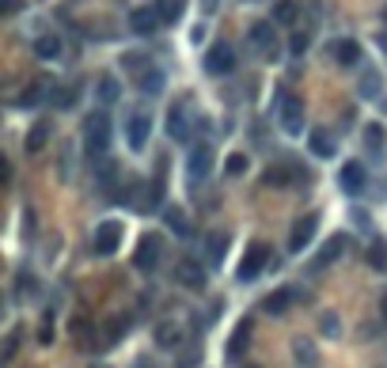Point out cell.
Segmentation results:
<instances>
[{
    "instance_id": "1",
    "label": "cell",
    "mask_w": 387,
    "mask_h": 368,
    "mask_svg": "<svg viewBox=\"0 0 387 368\" xmlns=\"http://www.w3.org/2000/svg\"><path fill=\"white\" fill-rule=\"evenodd\" d=\"M110 137H114V130H110V118L103 114V110L88 114V122H84V148H88L91 164L107 156V148H110Z\"/></svg>"
},
{
    "instance_id": "2",
    "label": "cell",
    "mask_w": 387,
    "mask_h": 368,
    "mask_svg": "<svg viewBox=\"0 0 387 368\" xmlns=\"http://www.w3.org/2000/svg\"><path fill=\"white\" fill-rule=\"evenodd\" d=\"M277 122L288 137H300L304 133V103L292 91H281L277 95Z\"/></svg>"
},
{
    "instance_id": "3",
    "label": "cell",
    "mask_w": 387,
    "mask_h": 368,
    "mask_svg": "<svg viewBox=\"0 0 387 368\" xmlns=\"http://www.w3.org/2000/svg\"><path fill=\"white\" fill-rule=\"evenodd\" d=\"M266 262H270V247H266L262 239H255V243L243 251V262L236 266V278L239 281H255L258 273L266 270Z\"/></svg>"
},
{
    "instance_id": "4",
    "label": "cell",
    "mask_w": 387,
    "mask_h": 368,
    "mask_svg": "<svg viewBox=\"0 0 387 368\" xmlns=\"http://www.w3.org/2000/svg\"><path fill=\"white\" fill-rule=\"evenodd\" d=\"M315 232H319V213L297 217V224H292V232H288V251H292V254L308 251V243L315 239Z\"/></svg>"
},
{
    "instance_id": "5",
    "label": "cell",
    "mask_w": 387,
    "mask_h": 368,
    "mask_svg": "<svg viewBox=\"0 0 387 368\" xmlns=\"http://www.w3.org/2000/svg\"><path fill=\"white\" fill-rule=\"evenodd\" d=\"M160 262H164V239H160V236H145V239L137 243L133 266H137V270H145V273H152Z\"/></svg>"
},
{
    "instance_id": "6",
    "label": "cell",
    "mask_w": 387,
    "mask_h": 368,
    "mask_svg": "<svg viewBox=\"0 0 387 368\" xmlns=\"http://www.w3.org/2000/svg\"><path fill=\"white\" fill-rule=\"evenodd\" d=\"M118 247H122V224L118 221H103L99 228H95V236H91V251L95 254H114Z\"/></svg>"
},
{
    "instance_id": "7",
    "label": "cell",
    "mask_w": 387,
    "mask_h": 368,
    "mask_svg": "<svg viewBox=\"0 0 387 368\" xmlns=\"http://www.w3.org/2000/svg\"><path fill=\"white\" fill-rule=\"evenodd\" d=\"M232 69H236V49H232L228 42H216L205 53V73L209 76H228Z\"/></svg>"
},
{
    "instance_id": "8",
    "label": "cell",
    "mask_w": 387,
    "mask_h": 368,
    "mask_svg": "<svg viewBox=\"0 0 387 368\" xmlns=\"http://www.w3.org/2000/svg\"><path fill=\"white\" fill-rule=\"evenodd\" d=\"M247 38H251V46H255L262 58H273V49H277V31H273V19H258V23H251Z\"/></svg>"
},
{
    "instance_id": "9",
    "label": "cell",
    "mask_w": 387,
    "mask_h": 368,
    "mask_svg": "<svg viewBox=\"0 0 387 368\" xmlns=\"http://www.w3.org/2000/svg\"><path fill=\"white\" fill-rule=\"evenodd\" d=\"M209 171H213V148H209V145H194V148H190V156H186L190 182H201Z\"/></svg>"
},
{
    "instance_id": "10",
    "label": "cell",
    "mask_w": 387,
    "mask_h": 368,
    "mask_svg": "<svg viewBox=\"0 0 387 368\" xmlns=\"http://www.w3.org/2000/svg\"><path fill=\"white\" fill-rule=\"evenodd\" d=\"M175 278H179V285H186L190 293H201V289H205V266H201L198 258H182Z\"/></svg>"
},
{
    "instance_id": "11",
    "label": "cell",
    "mask_w": 387,
    "mask_h": 368,
    "mask_svg": "<svg viewBox=\"0 0 387 368\" xmlns=\"http://www.w3.org/2000/svg\"><path fill=\"white\" fill-rule=\"evenodd\" d=\"M149 133H152V118L149 114H129V122H125V140H129L133 152H140V148L149 145Z\"/></svg>"
},
{
    "instance_id": "12",
    "label": "cell",
    "mask_w": 387,
    "mask_h": 368,
    "mask_svg": "<svg viewBox=\"0 0 387 368\" xmlns=\"http://www.w3.org/2000/svg\"><path fill=\"white\" fill-rule=\"evenodd\" d=\"M297 179H308L300 167H292V164H277V167H270V171L262 175V182L266 186H273V190H285V186H292Z\"/></svg>"
},
{
    "instance_id": "13",
    "label": "cell",
    "mask_w": 387,
    "mask_h": 368,
    "mask_svg": "<svg viewBox=\"0 0 387 368\" xmlns=\"http://www.w3.org/2000/svg\"><path fill=\"white\" fill-rule=\"evenodd\" d=\"M167 137L171 140H186L190 137V114L182 103H175L171 110H167Z\"/></svg>"
},
{
    "instance_id": "14",
    "label": "cell",
    "mask_w": 387,
    "mask_h": 368,
    "mask_svg": "<svg viewBox=\"0 0 387 368\" xmlns=\"http://www.w3.org/2000/svg\"><path fill=\"white\" fill-rule=\"evenodd\" d=\"M330 58H334L342 69H353L357 61H361V46H357L353 38H338L334 46H330Z\"/></svg>"
},
{
    "instance_id": "15",
    "label": "cell",
    "mask_w": 387,
    "mask_h": 368,
    "mask_svg": "<svg viewBox=\"0 0 387 368\" xmlns=\"http://www.w3.org/2000/svg\"><path fill=\"white\" fill-rule=\"evenodd\" d=\"M160 23H164L160 8H133V16H129V27H133L137 34H152Z\"/></svg>"
},
{
    "instance_id": "16",
    "label": "cell",
    "mask_w": 387,
    "mask_h": 368,
    "mask_svg": "<svg viewBox=\"0 0 387 368\" xmlns=\"http://www.w3.org/2000/svg\"><path fill=\"white\" fill-rule=\"evenodd\" d=\"M292 304H297V293H292V289H273V293L262 300V311L266 315H285Z\"/></svg>"
},
{
    "instance_id": "17",
    "label": "cell",
    "mask_w": 387,
    "mask_h": 368,
    "mask_svg": "<svg viewBox=\"0 0 387 368\" xmlns=\"http://www.w3.org/2000/svg\"><path fill=\"white\" fill-rule=\"evenodd\" d=\"M364 182H369V175H364V164L349 160V164L342 167V190H346V194H361Z\"/></svg>"
},
{
    "instance_id": "18",
    "label": "cell",
    "mask_w": 387,
    "mask_h": 368,
    "mask_svg": "<svg viewBox=\"0 0 387 368\" xmlns=\"http://www.w3.org/2000/svg\"><path fill=\"white\" fill-rule=\"evenodd\" d=\"M68 334H73L76 345H84V349H91V345H103V342H99V330H95V323H88V319H73V323H68Z\"/></svg>"
},
{
    "instance_id": "19",
    "label": "cell",
    "mask_w": 387,
    "mask_h": 368,
    "mask_svg": "<svg viewBox=\"0 0 387 368\" xmlns=\"http://www.w3.org/2000/svg\"><path fill=\"white\" fill-rule=\"evenodd\" d=\"M164 84H167V76H164V69H156V65L140 69V76H137V88L145 91V95H160Z\"/></svg>"
},
{
    "instance_id": "20",
    "label": "cell",
    "mask_w": 387,
    "mask_h": 368,
    "mask_svg": "<svg viewBox=\"0 0 387 368\" xmlns=\"http://www.w3.org/2000/svg\"><path fill=\"white\" fill-rule=\"evenodd\" d=\"M308 145H312V152L319 156V160H334V137H330L327 130H312L308 133Z\"/></svg>"
},
{
    "instance_id": "21",
    "label": "cell",
    "mask_w": 387,
    "mask_h": 368,
    "mask_svg": "<svg viewBox=\"0 0 387 368\" xmlns=\"http://www.w3.org/2000/svg\"><path fill=\"white\" fill-rule=\"evenodd\" d=\"M50 130H53V125L50 122H34L31 125V133H27V140H23V148H27V152H42V148H46V140H50Z\"/></svg>"
},
{
    "instance_id": "22",
    "label": "cell",
    "mask_w": 387,
    "mask_h": 368,
    "mask_svg": "<svg viewBox=\"0 0 387 368\" xmlns=\"http://www.w3.org/2000/svg\"><path fill=\"white\" fill-rule=\"evenodd\" d=\"M34 53H38L42 61H58L61 58V38L58 34H42V38H34Z\"/></svg>"
},
{
    "instance_id": "23",
    "label": "cell",
    "mask_w": 387,
    "mask_h": 368,
    "mask_svg": "<svg viewBox=\"0 0 387 368\" xmlns=\"http://www.w3.org/2000/svg\"><path fill=\"white\" fill-rule=\"evenodd\" d=\"M247 338H251V319L239 323L236 330H232V342H228V360H239V353L247 349Z\"/></svg>"
},
{
    "instance_id": "24",
    "label": "cell",
    "mask_w": 387,
    "mask_h": 368,
    "mask_svg": "<svg viewBox=\"0 0 387 368\" xmlns=\"http://www.w3.org/2000/svg\"><path fill=\"white\" fill-rule=\"evenodd\" d=\"M384 145H387L384 125H379V122H369V125H364V148H369L372 156H379V152H384Z\"/></svg>"
},
{
    "instance_id": "25",
    "label": "cell",
    "mask_w": 387,
    "mask_h": 368,
    "mask_svg": "<svg viewBox=\"0 0 387 368\" xmlns=\"http://www.w3.org/2000/svg\"><path fill=\"white\" fill-rule=\"evenodd\" d=\"M156 342H160V349H175V345L182 342V327L179 323H160L156 327Z\"/></svg>"
},
{
    "instance_id": "26",
    "label": "cell",
    "mask_w": 387,
    "mask_h": 368,
    "mask_svg": "<svg viewBox=\"0 0 387 368\" xmlns=\"http://www.w3.org/2000/svg\"><path fill=\"white\" fill-rule=\"evenodd\" d=\"M342 247H346V236H334V239H327V247H323V254L312 262V270H323V266H330V262L342 254Z\"/></svg>"
},
{
    "instance_id": "27",
    "label": "cell",
    "mask_w": 387,
    "mask_h": 368,
    "mask_svg": "<svg viewBox=\"0 0 387 368\" xmlns=\"http://www.w3.org/2000/svg\"><path fill=\"white\" fill-rule=\"evenodd\" d=\"M42 95H46V80H34V84H27L23 91H19V107H38L42 103Z\"/></svg>"
},
{
    "instance_id": "28",
    "label": "cell",
    "mask_w": 387,
    "mask_h": 368,
    "mask_svg": "<svg viewBox=\"0 0 387 368\" xmlns=\"http://www.w3.org/2000/svg\"><path fill=\"white\" fill-rule=\"evenodd\" d=\"M224 247H228V232H209V236H205V254L213 262L224 258Z\"/></svg>"
},
{
    "instance_id": "29",
    "label": "cell",
    "mask_w": 387,
    "mask_h": 368,
    "mask_svg": "<svg viewBox=\"0 0 387 368\" xmlns=\"http://www.w3.org/2000/svg\"><path fill=\"white\" fill-rule=\"evenodd\" d=\"M292 357H297L300 365H308V368L319 365V353H315V345H312V342H304V338H297V345H292Z\"/></svg>"
},
{
    "instance_id": "30",
    "label": "cell",
    "mask_w": 387,
    "mask_h": 368,
    "mask_svg": "<svg viewBox=\"0 0 387 368\" xmlns=\"http://www.w3.org/2000/svg\"><path fill=\"white\" fill-rule=\"evenodd\" d=\"M114 175H118V167H114V160H107V156H103V160H95V179H99V186H114Z\"/></svg>"
},
{
    "instance_id": "31",
    "label": "cell",
    "mask_w": 387,
    "mask_h": 368,
    "mask_svg": "<svg viewBox=\"0 0 387 368\" xmlns=\"http://www.w3.org/2000/svg\"><path fill=\"white\" fill-rule=\"evenodd\" d=\"M369 262H372V270H379V273L387 270V243L384 239H376V243L369 247Z\"/></svg>"
},
{
    "instance_id": "32",
    "label": "cell",
    "mask_w": 387,
    "mask_h": 368,
    "mask_svg": "<svg viewBox=\"0 0 387 368\" xmlns=\"http://www.w3.org/2000/svg\"><path fill=\"white\" fill-rule=\"evenodd\" d=\"M99 99L103 103H118V99H122V88H118L114 76H103L99 80Z\"/></svg>"
},
{
    "instance_id": "33",
    "label": "cell",
    "mask_w": 387,
    "mask_h": 368,
    "mask_svg": "<svg viewBox=\"0 0 387 368\" xmlns=\"http://www.w3.org/2000/svg\"><path fill=\"white\" fill-rule=\"evenodd\" d=\"M167 228L179 232V236H190V221H186V213H182V209H167Z\"/></svg>"
},
{
    "instance_id": "34",
    "label": "cell",
    "mask_w": 387,
    "mask_h": 368,
    "mask_svg": "<svg viewBox=\"0 0 387 368\" xmlns=\"http://www.w3.org/2000/svg\"><path fill=\"white\" fill-rule=\"evenodd\" d=\"M361 95H364V99H376V95H379V76H376V69H364V76H361Z\"/></svg>"
},
{
    "instance_id": "35",
    "label": "cell",
    "mask_w": 387,
    "mask_h": 368,
    "mask_svg": "<svg viewBox=\"0 0 387 368\" xmlns=\"http://www.w3.org/2000/svg\"><path fill=\"white\" fill-rule=\"evenodd\" d=\"M297 19V0H281L273 8V23H292Z\"/></svg>"
},
{
    "instance_id": "36",
    "label": "cell",
    "mask_w": 387,
    "mask_h": 368,
    "mask_svg": "<svg viewBox=\"0 0 387 368\" xmlns=\"http://www.w3.org/2000/svg\"><path fill=\"white\" fill-rule=\"evenodd\" d=\"M224 171H228L232 179H236V175H243V171H247V156H243V152H232L228 164H224Z\"/></svg>"
},
{
    "instance_id": "37",
    "label": "cell",
    "mask_w": 387,
    "mask_h": 368,
    "mask_svg": "<svg viewBox=\"0 0 387 368\" xmlns=\"http://www.w3.org/2000/svg\"><path fill=\"white\" fill-rule=\"evenodd\" d=\"M308 42H312V38H308V31H297L292 38H288V53H292V58H300V53L308 49Z\"/></svg>"
},
{
    "instance_id": "38",
    "label": "cell",
    "mask_w": 387,
    "mask_h": 368,
    "mask_svg": "<svg viewBox=\"0 0 387 368\" xmlns=\"http://www.w3.org/2000/svg\"><path fill=\"white\" fill-rule=\"evenodd\" d=\"M53 103H58V107H73V103H76V88H58V91H53Z\"/></svg>"
},
{
    "instance_id": "39",
    "label": "cell",
    "mask_w": 387,
    "mask_h": 368,
    "mask_svg": "<svg viewBox=\"0 0 387 368\" xmlns=\"http://www.w3.org/2000/svg\"><path fill=\"white\" fill-rule=\"evenodd\" d=\"M140 65H145V53H122V69H129V73H137Z\"/></svg>"
},
{
    "instance_id": "40",
    "label": "cell",
    "mask_w": 387,
    "mask_h": 368,
    "mask_svg": "<svg viewBox=\"0 0 387 368\" xmlns=\"http://www.w3.org/2000/svg\"><path fill=\"white\" fill-rule=\"evenodd\" d=\"M160 16H164V23H171V19L179 16V4H175V0H164V4H160Z\"/></svg>"
},
{
    "instance_id": "41",
    "label": "cell",
    "mask_w": 387,
    "mask_h": 368,
    "mask_svg": "<svg viewBox=\"0 0 387 368\" xmlns=\"http://www.w3.org/2000/svg\"><path fill=\"white\" fill-rule=\"evenodd\" d=\"M16 349H19V330H12V334H8V345H4V360L16 357Z\"/></svg>"
},
{
    "instance_id": "42",
    "label": "cell",
    "mask_w": 387,
    "mask_h": 368,
    "mask_svg": "<svg viewBox=\"0 0 387 368\" xmlns=\"http://www.w3.org/2000/svg\"><path fill=\"white\" fill-rule=\"evenodd\" d=\"M338 330H342V327H338L334 315H323V334H338Z\"/></svg>"
},
{
    "instance_id": "43",
    "label": "cell",
    "mask_w": 387,
    "mask_h": 368,
    "mask_svg": "<svg viewBox=\"0 0 387 368\" xmlns=\"http://www.w3.org/2000/svg\"><path fill=\"white\" fill-rule=\"evenodd\" d=\"M179 368H198V349H190L186 357H179Z\"/></svg>"
},
{
    "instance_id": "44",
    "label": "cell",
    "mask_w": 387,
    "mask_h": 368,
    "mask_svg": "<svg viewBox=\"0 0 387 368\" xmlns=\"http://www.w3.org/2000/svg\"><path fill=\"white\" fill-rule=\"evenodd\" d=\"M0 4H4V8H0L4 16H16V12H19V0H0Z\"/></svg>"
},
{
    "instance_id": "45",
    "label": "cell",
    "mask_w": 387,
    "mask_h": 368,
    "mask_svg": "<svg viewBox=\"0 0 387 368\" xmlns=\"http://www.w3.org/2000/svg\"><path fill=\"white\" fill-rule=\"evenodd\" d=\"M379 315H384V323H387V293L379 296Z\"/></svg>"
},
{
    "instance_id": "46",
    "label": "cell",
    "mask_w": 387,
    "mask_h": 368,
    "mask_svg": "<svg viewBox=\"0 0 387 368\" xmlns=\"http://www.w3.org/2000/svg\"><path fill=\"white\" fill-rule=\"evenodd\" d=\"M95 368H107V365H95Z\"/></svg>"
}]
</instances>
